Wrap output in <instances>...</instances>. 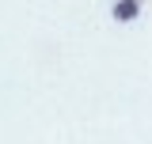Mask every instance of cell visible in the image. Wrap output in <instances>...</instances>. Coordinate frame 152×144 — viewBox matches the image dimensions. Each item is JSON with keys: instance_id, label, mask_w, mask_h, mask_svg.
Masks as SVG:
<instances>
[{"instance_id": "1", "label": "cell", "mask_w": 152, "mask_h": 144, "mask_svg": "<svg viewBox=\"0 0 152 144\" xmlns=\"http://www.w3.org/2000/svg\"><path fill=\"white\" fill-rule=\"evenodd\" d=\"M137 15H141V0H118L114 4V19L118 23H133Z\"/></svg>"}]
</instances>
